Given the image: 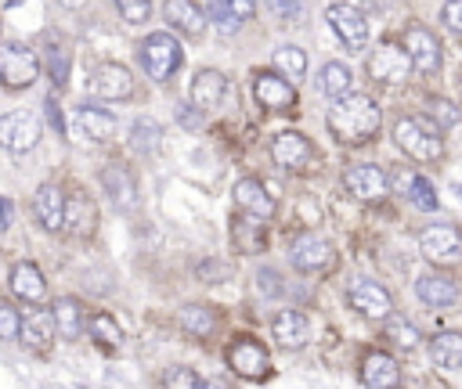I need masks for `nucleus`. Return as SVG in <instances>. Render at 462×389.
Instances as JSON below:
<instances>
[{"label":"nucleus","mask_w":462,"mask_h":389,"mask_svg":"<svg viewBox=\"0 0 462 389\" xmlns=\"http://www.w3.org/2000/svg\"><path fill=\"white\" fill-rule=\"evenodd\" d=\"M440 22H444L455 36H462V0H448V4L440 7Z\"/></svg>","instance_id":"obj_46"},{"label":"nucleus","mask_w":462,"mask_h":389,"mask_svg":"<svg viewBox=\"0 0 462 389\" xmlns=\"http://www.w3.org/2000/svg\"><path fill=\"white\" fill-rule=\"evenodd\" d=\"M58 7H65V11H83L87 7V0H54Z\"/></svg>","instance_id":"obj_51"},{"label":"nucleus","mask_w":462,"mask_h":389,"mask_svg":"<svg viewBox=\"0 0 462 389\" xmlns=\"http://www.w3.org/2000/svg\"><path fill=\"white\" fill-rule=\"evenodd\" d=\"M130 148H134L137 155H144V158L159 155V148H162V126H159L152 115H137V119L130 122Z\"/></svg>","instance_id":"obj_35"},{"label":"nucleus","mask_w":462,"mask_h":389,"mask_svg":"<svg viewBox=\"0 0 462 389\" xmlns=\"http://www.w3.org/2000/svg\"><path fill=\"white\" fill-rule=\"evenodd\" d=\"M267 7H271V14H274V18L292 22V18H300V14H303L307 0H267Z\"/></svg>","instance_id":"obj_45"},{"label":"nucleus","mask_w":462,"mask_h":389,"mask_svg":"<svg viewBox=\"0 0 462 389\" xmlns=\"http://www.w3.org/2000/svg\"><path fill=\"white\" fill-rule=\"evenodd\" d=\"M43 137V119L29 108H14L0 115V148L7 155H25L40 144Z\"/></svg>","instance_id":"obj_9"},{"label":"nucleus","mask_w":462,"mask_h":389,"mask_svg":"<svg viewBox=\"0 0 462 389\" xmlns=\"http://www.w3.org/2000/svg\"><path fill=\"white\" fill-rule=\"evenodd\" d=\"M343 187L350 191V198H357L365 205H375V202H383L390 194V176L375 162H354L343 173Z\"/></svg>","instance_id":"obj_17"},{"label":"nucleus","mask_w":462,"mask_h":389,"mask_svg":"<svg viewBox=\"0 0 462 389\" xmlns=\"http://www.w3.org/2000/svg\"><path fill=\"white\" fill-rule=\"evenodd\" d=\"M224 97H227V76H224L220 68H199L195 79H191L188 101H191L199 112H209V108H217Z\"/></svg>","instance_id":"obj_30"},{"label":"nucleus","mask_w":462,"mask_h":389,"mask_svg":"<svg viewBox=\"0 0 462 389\" xmlns=\"http://www.w3.org/2000/svg\"><path fill=\"white\" fill-rule=\"evenodd\" d=\"M177 328H180L188 339L206 342V339L217 335V328H220V313H217L213 303H184V306L177 310Z\"/></svg>","instance_id":"obj_27"},{"label":"nucleus","mask_w":462,"mask_h":389,"mask_svg":"<svg viewBox=\"0 0 462 389\" xmlns=\"http://www.w3.org/2000/svg\"><path fill=\"white\" fill-rule=\"evenodd\" d=\"M390 133H393V144L408 158H415L422 166H433V162L444 158V137H440V130L433 122H422L415 115H397Z\"/></svg>","instance_id":"obj_3"},{"label":"nucleus","mask_w":462,"mask_h":389,"mask_svg":"<svg viewBox=\"0 0 462 389\" xmlns=\"http://www.w3.org/2000/svg\"><path fill=\"white\" fill-rule=\"evenodd\" d=\"M43 108H47V119H51V126H54V130L61 133V130H65V122H61V112H58L54 97H47V104H43Z\"/></svg>","instance_id":"obj_49"},{"label":"nucleus","mask_w":462,"mask_h":389,"mask_svg":"<svg viewBox=\"0 0 462 389\" xmlns=\"http://www.w3.org/2000/svg\"><path fill=\"white\" fill-rule=\"evenodd\" d=\"M325 126L328 133L346 144V148H361V144H372L379 137V126H383V108L372 94H357L350 90L346 97L332 101L328 115H325Z\"/></svg>","instance_id":"obj_1"},{"label":"nucleus","mask_w":462,"mask_h":389,"mask_svg":"<svg viewBox=\"0 0 462 389\" xmlns=\"http://www.w3.org/2000/svg\"><path fill=\"white\" fill-rule=\"evenodd\" d=\"M18 342L36 353V357H47L51 346L58 342V328H54V317L51 310H29L22 313V331H18Z\"/></svg>","instance_id":"obj_24"},{"label":"nucleus","mask_w":462,"mask_h":389,"mask_svg":"<svg viewBox=\"0 0 462 389\" xmlns=\"http://www.w3.org/2000/svg\"><path fill=\"white\" fill-rule=\"evenodd\" d=\"M43 389H61V385H43Z\"/></svg>","instance_id":"obj_52"},{"label":"nucleus","mask_w":462,"mask_h":389,"mask_svg":"<svg viewBox=\"0 0 462 389\" xmlns=\"http://www.w3.org/2000/svg\"><path fill=\"white\" fill-rule=\"evenodd\" d=\"M404 194H408V202H411L415 209H422V213H437V209H440L437 187H433V180L422 176V173H408V176H404Z\"/></svg>","instance_id":"obj_39"},{"label":"nucleus","mask_w":462,"mask_h":389,"mask_svg":"<svg viewBox=\"0 0 462 389\" xmlns=\"http://www.w3.org/2000/svg\"><path fill=\"white\" fill-rule=\"evenodd\" d=\"M43 68L51 72L54 86H65L69 68H72V54H69V47H65V43H51V47L43 50Z\"/></svg>","instance_id":"obj_40"},{"label":"nucleus","mask_w":462,"mask_h":389,"mask_svg":"<svg viewBox=\"0 0 462 389\" xmlns=\"http://www.w3.org/2000/svg\"><path fill=\"white\" fill-rule=\"evenodd\" d=\"M7 292L22 303H43L47 299V277L43 270L32 263V259H18L11 270H7Z\"/></svg>","instance_id":"obj_25"},{"label":"nucleus","mask_w":462,"mask_h":389,"mask_svg":"<svg viewBox=\"0 0 462 389\" xmlns=\"http://www.w3.org/2000/svg\"><path fill=\"white\" fill-rule=\"evenodd\" d=\"M383 339H386L393 349H401V353H415V349L422 346V335H419V328H415L411 321L397 317V313L383 321Z\"/></svg>","instance_id":"obj_37"},{"label":"nucleus","mask_w":462,"mask_h":389,"mask_svg":"<svg viewBox=\"0 0 462 389\" xmlns=\"http://www.w3.org/2000/svg\"><path fill=\"white\" fill-rule=\"evenodd\" d=\"M357 375L365 389H401V364L386 349H365L357 360Z\"/></svg>","instance_id":"obj_20"},{"label":"nucleus","mask_w":462,"mask_h":389,"mask_svg":"<svg viewBox=\"0 0 462 389\" xmlns=\"http://www.w3.org/2000/svg\"><path fill=\"white\" fill-rule=\"evenodd\" d=\"M43 72V61L40 54L29 47V43H0V86L11 90V94H22L29 90Z\"/></svg>","instance_id":"obj_5"},{"label":"nucleus","mask_w":462,"mask_h":389,"mask_svg":"<svg viewBox=\"0 0 462 389\" xmlns=\"http://www.w3.org/2000/svg\"><path fill=\"white\" fill-rule=\"evenodd\" d=\"M271 335H274V342L282 349H292L296 353V349H303L310 342V321L296 306H285V310H278L271 317Z\"/></svg>","instance_id":"obj_28"},{"label":"nucleus","mask_w":462,"mask_h":389,"mask_svg":"<svg viewBox=\"0 0 462 389\" xmlns=\"http://www.w3.org/2000/svg\"><path fill=\"white\" fill-rule=\"evenodd\" d=\"M325 22H328V29L336 32V40L346 47V50H365L368 47V18L354 7V4H328L325 7Z\"/></svg>","instance_id":"obj_15"},{"label":"nucleus","mask_w":462,"mask_h":389,"mask_svg":"<svg viewBox=\"0 0 462 389\" xmlns=\"http://www.w3.org/2000/svg\"><path fill=\"white\" fill-rule=\"evenodd\" d=\"M458 295H462V288H458V281H455L451 270L433 267V270H422V274L415 277V299H419L422 306H430V310L455 306Z\"/></svg>","instance_id":"obj_19"},{"label":"nucleus","mask_w":462,"mask_h":389,"mask_svg":"<svg viewBox=\"0 0 462 389\" xmlns=\"http://www.w3.org/2000/svg\"><path fill=\"white\" fill-rule=\"evenodd\" d=\"M11 223H14V205H11V202L0 194V231H7Z\"/></svg>","instance_id":"obj_48"},{"label":"nucleus","mask_w":462,"mask_h":389,"mask_svg":"<svg viewBox=\"0 0 462 389\" xmlns=\"http://www.w3.org/2000/svg\"><path fill=\"white\" fill-rule=\"evenodd\" d=\"M318 86H321V94L332 97V101L346 97V94L354 90V72H350V65H346V61H325L321 72H318Z\"/></svg>","instance_id":"obj_34"},{"label":"nucleus","mask_w":462,"mask_h":389,"mask_svg":"<svg viewBox=\"0 0 462 389\" xmlns=\"http://www.w3.org/2000/svg\"><path fill=\"white\" fill-rule=\"evenodd\" d=\"M162 18L184 40H202L209 29V14L202 11L199 0H162Z\"/></svg>","instance_id":"obj_23"},{"label":"nucleus","mask_w":462,"mask_h":389,"mask_svg":"<svg viewBox=\"0 0 462 389\" xmlns=\"http://www.w3.org/2000/svg\"><path fill=\"white\" fill-rule=\"evenodd\" d=\"M22 331V310L14 303H0V342H14Z\"/></svg>","instance_id":"obj_44"},{"label":"nucleus","mask_w":462,"mask_h":389,"mask_svg":"<svg viewBox=\"0 0 462 389\" xmlns=\"http://www.w3.org/2000/svg\"><path fill=\"white\" fill-rule=\"evenodd\" d=\"M51 317H54V328H58L61 342H76L87 331V310L76 295H58L51 303Z\"/></svg>","instance_id":"obj_31"},{"label":"nucleus","mask_w":462,"mask_h":389,"mask_svg":"<svg viewBox=\"0 0 462 389\" xmlns=\"http://www.w3.org/2000/svg\"><path fill=\"white\" fill-rule=\"evenodd\" d=\"M72 126H76L79 137H87V140H94V144H105V140H112V133H116V115H112L108 108H101V104L83 101V104L72 108Z\"/></svg>","instance_id":"obj_26"},{"label":"nucleus","mask_w":462,"mask_h":389,"mask_svg":"<svg viewBox=\"0 0 462 389\" xmlns=\"http://www.w3.org/2000/svg\"><path fill=\"white\" fill-rule=\"evenodd\" d=\"M343 299L357 317H365L372 324H383L386 317H393V295L386 292L383 281H375L368 274H354L343 288Z\"/></svg>","instance_id":"obj_4"},{"label":"nucleus","mask_w":462,"mask_h":389,"mask_svg":"<svg viewBox=\"0 0 462 389\" xmlns=\"http://www.w3.org/2000/svg\"><path fill=\"white\" fill-rule=\"evenodd\" d=\"M256 0H209V18L217 22L220 36H235L245 22H253Z\"/></svg>","instance_id":"obj_32"},{"label":"nucleus","mask_w":462,"mask_h":389,"mask_svg":"<svg viewBox=\"0 0 462 389\" xmlns=\"http://www.w3.org/2000/svg\"><path fill=\"white\" fill-rule=\"evenodd\" d=\"M137 61H141V68L152 83H170L184 65V47L173 32L159 29V32H148L137 43Z\"/></svg>","instance_id":"obj_2"},{"label":"nucleus","mask_w":462,"mask_h":389,"mask_svg":"<svg viewBox=\"0 0 462 389\" xmlns=\"http://www.w3.org/2000/svg\"><path fill=\"white\" fill-rule=\"evenodd\" d=\"M97 180H101V191L108 194V202H112L116 213H134V209L141 205V184H137V173H134L123 158L105 162L101 173H97Z\"/></svg>","instance_id":"obj_10"},{"label":"nucleus","mask_w":462,"mask_h":389,"mask_svg":"<svg viewBox=\"0 0 462 389\" xmlns=\"http://www.w3.org/2000/svg\"><path fill=\"white\" fill-rule=\"evenodd\" d=\"M177 122H180L184 130H199V126L206 122V112H199L191 101H188V104H177Z\"/></svg>","instance_id":"obj_47"},{"label":"nucleus","mask_w":462,"mask_h":389,"mask_svg":"<svg viewBox=\"0 0 462 389\" xmlns=\"http://www.w3.org/2000/svg\"><path fill=\"white\" fill-rule=\"evenodd\" d=\"M415 241H419L422 259L433 263V267H444V263H451V259L462 256V231H458L455 223H448V220H440V223H426V227L419 231Z\"/></svg>","instance_id":"obj_13"},{"label":"nucleus","mask_w":462,"mask_h":389,"mask_svg":"<svg viewBox=\"0 0 462 389\" xmlns=\"http://www.w3.org/2000/svg\"><path fill=\"white\" fill-rule=\"evenodd\" d=\"M401 47L408 50L411 68H415L419 76H437V72H440L444 50H440V40L433 36V29H426V25H408L404 36H401Z\"/></svg>","instance_id":"obj_16"},{"label":"nucleus","mask_w":462,"mask_h":389,"mask_svg":"<svg viewBox=\"0 0 462 389\" xmlns=\"http://www.w3.org/2000/svg\"><path fill=\"white\" fill-rule=\"evenodd\" d=\"M112 4L126 25H144L152 18V0H112Z\"/></svg>","instance_id":"obj_42"},{"label":"nucleus","mask_w":462,"mask_h":389,"mask_svg":"<svg viewBox=\"0 0 462 389\" xmlns=\"http://www.w3.org/2000/svg\"><path fill=\"white\" fill-rule=\"evenodd\" d=\"M134 90H137V83H134V72L126 65H119V61L94 65V72H90V94L94 97H101V101H130Z\"/></svg>","instance_id":"obj_18"},{"label":"nucleus","mask_w":462,"mask_h":389,"mask_svg":"<svg viewBox=\"0 0 462 389\" xmlns=\"http://www.w3.org/2000/svg\"><path fill=\"white\" fill-rule=\"evenodd\" d=\"M195 385H199V375L188 364H173L162 371V389H195Z\"/></svg>","instance_id":"obj_43"},{"label":"nucleus","mask_w":462,"mask_h":389,"mask_svg":"<svg viewBox=\"0 0 462 389\" xmlns=\"http://www.w3.org/2000/svg\"><path fill=\"white\" fill-rule=\"evenodd\" d=\"M231 198H235V209L238 213H249L256 220H274L278 216V198L271 194V187L260 176H242L235 184Z\"/></svg>","instance_id":"obj_22"},{"label":"nucleus","mask_w":462,"mask_h":389,"mask_svg":"<svg viewBox=\"0 0 462 389\" xmlns=\"http://www.w3.org/2000/svg\"><path fill=\"white\" fill-rule=\"evenodd\" d=\"M227 234H231V249H235L238 256L263 252V245H267V220H256V216H249V213H235Z\"/></svg>","instance_id":"obj_29"},{"label":"nucleus","mask_w":462,"mask_h":389,"mask_svg":"<svg viewBox=\"0 0 462 389\" xmlns=\"http://www.w3.org/2000/svg\"><path fill=\"white\" fill-rule=\"evenodd\" d=\"M365 72H368V79H375V83H383V86H401L415 68H411V58H408V50H404L401 43L383 40V43L368 54Z\"/></svg>","instance_id":"obj_11"},{"label":"nucleus","mask_w":462,"mask_h":389,"mask_svg":"<svg viewBox=\"0 0 462 389\" xmlns=\"http://www.w3.org/2000/svg\"><path fill=\"white\" fill-rule=\"evenodd\" d=\"M267 155L282 173H310L321 158L314 140L303 130H278L267 144Z\"/></svg>","instance_id":"obj_6"},{"label":"nucleus","mask_w":462,"mask_h":389,"mask_svg":"<svg viewBox=\"0 0 462 389\" xmlns=\"http://www.w3.org/2000/svg\"><path fill=\"white\" fill-rule=\"evenodd\" d=\"M65 187L58 180H43L36 191H32V202H29V213H32V223L47 234H65Z\"/></svg>","instance_id":"obj_14"},{"label":"nucleus","mask_w":462,"mask_h":389,"mask_svg":"<svg viewBox=\"0 0 462 389\" xmlns=\"http://www.w3.org/2000/svg\"><path fill=\"white\" fill-rule=\"evenodd\" d=\"M426 108H430L433 126H437V130H451V126H458V119H462V112H458L448 97H430V101H426Z\"/></svg>","instance_id":"obj_41"},{"label":"nucleus","mask_w":462,"mask_h":389,"mask_svg":"<svg viewBox=\"0 0 462 389\" xmlns=\"http://www.w3.org/2000/svg\"><path fill=\"white\" fill-rule=\"evenodd\" d=\"M65 234L76 241H87L97 234V202L83 187H72L65 194Z\"/></svg>","instance_id":"obj_21"},{"label":"nucleus","mask_w":462,"mask_h":389,"mask_svg":"<svg viewBox=\"0 0 462 389\" xmlns=\"http://www.w3.org/2000/svg\"><path fill=\"white\" fill-rule=\"evenodd\" d=\"M289 263H292V270L310 274V277L314 274H328L336 267V249L318 231H300L289 241Z\"/></svg>","instance_id":"obj_8"},{"label":"nucleus","mask_w":462,"mask_h":389,"mask_svg":"<svg viewBox=\"0 0 462 389\" xmlns=\"http://www.w3.org/2000/svg\"><path fill=\"white\" fill-rule=\"evenodd\" d=\"M195 389H227V378H199Z\"/></svg>","instance_id":"obj_50"},{"label":"nucleus","mask_w":462,"mask_h":389,"mask_svg":"<svg viewBox=\"0 0 462 389\" xmlns=\"http://www.w3.org/2000/svg\"><path fill=\"white\" fill-rule=\"evenodd\" d=\"M430 357L437 367L444 371H455L462 367V331H437L430 339Z\"/></svg>","instance_id":"obj_36"},{"label":"nucleus","mask_w":462,"mask_h":389,"mask_svg":"<svg viewBox=\"0 0 462 389\" xmlns=\"http://www.w3.org/2000/svg\"><path fill=\"white\" fill-rule=\"evenodd\" d=\"M87 335L94 339V346H101V349H119L123 346V324L108 313V310H94V313H87Z\"/></svg>","instance_id":"obj_33"},{"label":"nucleus","mask_w":462,"mask_h":389,"mask_svg":"<svg viewBox=\"0 0 462 389\" xmlns=\"http://www.w3.org/2000/svg\"><path fill=\"white\" fill-rule=\"evenodd\" d=\"M224 360H227L231 375H238L245 382H267L271 378V353L256 335H235L224 349Z\"/></svg>","instance_id":"obj_7"},{"label":"nucleus","mask_w":462,"mask_h":389,"mask_svg":"<svg viewBox=\"0 0 462 389\" xmlns=\"http://www.w3.org/2000/svg\"><path fill=\"white\" fill-rule=\"evenodd\" d=\"M271 65H274V72H282L285 79H303V76H307V50L296 47V43H282V47H274Z\"/></svg>","instance_id":"obj_38"},{"label":"nucleus","mask_w":462,"mask_h":389,"mask_svg":"<svg viewBox=\"0 0 462 389\" xmlns=\"http://www.w3.org/2000/svg\"><path fill=\"white\" fill-rule=\"evenodd\" d=\"M253 101H256L260 108L282 115V112H296V101H300V97H296L292 79H285V76L274 72V68H256V72H253Z\"/></svg>","instance_id":"obj_12"}]
</instances>
